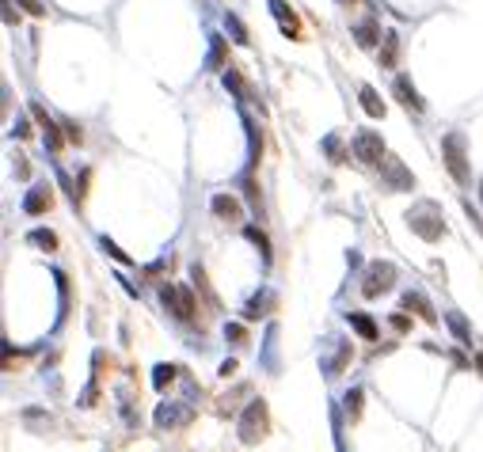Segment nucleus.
<instances>
[{
	"label": "nucleus",
	"instance_id": "1",
	"mask_svg": "<svg viewBox=\"0 0 483 452\" xmlns=\"http://www.w3.org/2000/svg\"><path fill=\"white\" fill-rule=\"evenodd\" d=\"M404 221L418 240H426V244H438V240L445 236V217H441L438 201H418V206L407 209Z\"/></svg>",
	"mask_w": 483,
	"mask_h": 452
},
{
	"label": "nucleus",
	"instance_id": "2",
	"mask_svg": "<svg viewBox=\"0 0 483 452\" xmlns=\"http://www.w3.org/2000/svg\"><path fill=\"white\" fill-rule=\"evenodd\" d=\"M441 160H445L449 175H453L461 187H468V156H464V133L461 129L441 137Z\"/></svg>",
	"mask_w": 483,
	"mask_h": 452
},
{
	"label": "nucleus",
	"instance_id": "3",
	"mask_svg": "<svg viewBox=\"0 0 483 452\" xmlns=\"http://www.w3.org/2000/svg\"><path fill=\"white\" fill-rule=\"evenodd\" d=\"M267 426H270V418H267V403H263V399H252V403L244 407V415H240L236 433H240V441H244V445H255V441L267 437Z\"/></svg>",
	"mask_w": 483,
	"mask_h": 452
},
{
	"label": "nucleus",
	"instance_id": "4",
	"mask_svg": "<svg viewBox=\"0 0 483 452\" xmlns=\"http://www.w3.org/2000/svg\"><path fill=\"white\" fill-rule=\"evenodd\" d=\"M160 304H164L167 312H172L175 319H195V293H190L187 285H160Z\"/></svg>",
	"mask_w": 483,
	"mask_h": 452
},
{
	"label": "nucleus",
	"instance_id": "5",
	"mask_svg": "<svg viewBox=\"0 0 483 452\" xmlns=\"http://www.w3.org/2000/svg\"><path fill=\"white\" fill-rule=\"evenodd\" d=\"M377 167H381V183H384V190H392V194H407V190H415V175L404 167V160L384 156Z\"/></svg>",
	"mask_w": 483,
	"mask_h": 452
},
{
	"label": "nucleus",
	"instance_id": "6",
	"mask_svg": "<svg viewBox=\"0 0 483 452\" xmlns=\"http://www.w3.org/2000/svg\"><path fill=\"white\" fill-rule=\"evenodd\" d=\"M396 285V266L392 262H373L366 270V281H361V296H381V293H388V289Z\"/></svg>",
	"mask_w": 483,
	"mask_h": 452
},
{
	"label": "nucleus",
	"instance_id": "7",
	"mask_svg": "<svg viewBox=\"0 0 483 452\" xmlns=\"http://www.w3.org/2000/svg\"><path fill=\"white\" fill-rule=\"evenodd\" d=\"M354 156L361 160V164H381L388 152H384V141L381 133H373V129H361L358 137H354Z\"/></svg>",
	"mask_w": 483,
	"mask_h": 452
},
{
	"label": "nucleus",
	"instance_id": "8",
	"mask_svg": "<svg viewBox=\"0 0 483 452\" xmlns=\"http://www.w3.org/2000/svg\"><path fill=\"white\" fill-rule=\"evenodd\" d=\"M190 418H195V410H190L187 403H160L156 407V426L160 430H179V426H187Z\"/></svg>",
	"mask_w": 483,
	"mask_h": 452
},
{
	"label": "nucleus",
	"instance_id": "9",
	"mask_svg": "<svg viewBox=\"0 0 483 452\" xmlns=\"http://www.w3.org/2000/svg\"><path fill=\"white\" fill-rule=\"evenodd\" d=\"M31 115L38 118V126H42V141H46V149L50 152H61V144H65V137H61V126L54 122L50 115H46L42 107H38V103H31Z\"/></svg>",
	"mask_w": 483,
	"mask_h": 452
},
{
	"label": "nucleus",
	"instance_id": "10",
	"mask_svg": "<svg viewBox=\"0 0 483 452\" xmlns=\"http://www.w3.org/2000/svg\"><path fill=\"white\" fill-rule=\"evenodd\" d=\"M50 206H54V194H50V187H31L27 194H23V213H27V217L46 213Z\"/></svg>",
	"mask_w": 483,
	"mask_h": 452
},
{
	"label": "nucleus",
	"instance_id": "11",
	"mask_svg": "<svg viewBox=\"0 0 483 452\" xmlns=\"http://www.w3.org/2000/svg\"><path fill=\"white\" fill-rule=\"evenodd\" d=\"M267 4H270V12H275V19L281 23V31H286L289 38H297V35H301V19H297V12L286 4V0H267Z\"/></svg>",
	"mask_w": 483,
	"mask_h": 452
},
{
	"label": "nucleus",
	"instance_id": "12",
	"mask_svg": "<svg viewBox=\"0 0 483 452\" xmlns=\"http://www.w3.org/2000/svg\"><path fill=\"white\" fill-rule=\"evenodd\" d=\"M404 312H415V316L426 319V323H438V312L430 308V301H426L418 289H407V293H404Z\"/></svg>",
	"mask_w": 483,
	"mask_h": 452
},
{
	"label": "nucleus",
	"instance_id": "13",
	"mask_svg": "<svg viewBox=\"0 0 483 452\" xmlns=\"http://www.w3.org/2000/svg\"><path fill=\"white\" fill-rule=\"evenodd\" d=\"M396 95H400V103H404V107H411V110H418V115H423L426 110V99L423 95L415 92V84H411V76H396Z\"/></svg>",
	"mask_w": 483,
	"mask_h": 452
},
{
	"label": "nucleus",
	"instance_id": "14",
	"mask_svg": "<svg viewBox=\"0 0 483 452\" xmlns=\"http://www.w3.org/2000/svg\"><path fill=\"white\" fill-rule=\"evenodd\" d=\"M275 293L270 289H263V293H255L252 301L244 304V319H263V316H270V308H275Z\"/></svg>",
	"mask_w": 483,
	"mask_h": 452
},
{
	"label": "nucleus",
	"instance_id": "15",
	"mask_svg": "<svg viewBox=\"0 0 483 452\" xmlns=\"http://www.w3.org/2000/svg\"><path fill=\"white\" fill-rule=\"evenodd\" d=\"M209 209H213V217H221V221H240V201L232 198V194H213V201H209Z\"/></svg>",
	"mask_w": 483,
	"mask_h": 452
},
{
	"label": "nucleus",
	"instance_id": "16",
	"mask_svg": "<svg viewBox=\"0 0 483 452\" xmlns=\"http://www.w3.org/2000/svg\"><path fill=\"white\" fill-rule=\"evenodd\" d=\"M346 361H350V342H335V353H331V358H324L320 365H324L327 376H339Z\"/></svg>",
	"mask_w": 483,
	"mask_h": 452
},
{
	"label": "nucleus",
	"instance_id": "17",
	"mask_svg": "<svg viewBox=\"0 0 483 452\" xmlns=\"http://www.w3.org/2000/svg\"><path fill=\"white\" fill-rule=\"evenodd\" d=\"M346 323H350L354 330H358L366 342H377V323L366 316V312H346Z\"/></svg>",
	"mask_w": 483,
	"mask_h": 452
},
{
	"label": "nucleus",
	"instance_id": "18",
	"mask_svg": "<svg viewBox=\"0 0 483 452\" xmlns=\"http://www.w3.org/2000/svg\"><path fill=\"white\" fill-rule=\"evenodd\" d=\"M358 99H361V110H366V115H373V118H384V99H381V95H377L369 84H361Z\"/></svg>",
	"mask_w": 483,
	"mask_h": 452
},
{
	"label": "nucleus",
	"instance_id": "19",
	"mask_svg": "<svg viewBox=\"0 0 483 452\" xmlns=\"http://www.w3.org/2000/svg\"><path fill=\"white\" fill-rule=\"evenodd\" d=\"M354 38H358V46L373 50V46L381 42V31H377V23H373V19H361L358 27H354Z\"/></svg>",
	"mask_w": 483,
	"mask_h": 452
},
{
	"label": "nucleus",
	"instance_id": "20",
	"mask_svg": "<svg viewBox=\"0 0 483 452\" xmlns=\"http://www.w3.org/2000/svg\"><path fill=\"white\" fill-rule=\"evenodd\" d=\"M445 323H449V330L457 335V342L461 346H472V330H468V319L461 316V312H445Z\"/></svg>",
	"mask_w": 483,
	"mask_h": 452
},
{
	"label": "nucleus",
	"instance_id": "21",
	"mask_svg": "<svg viewBox=\"0 0 483 452\" xmlns=\"http://www.w3.org/2000/svg\"><path fill=\"white\" fill-rule=\"evenodd\" d=\"M229 50H224V38L221 35H209V53H206V69H221Z\"/></svg>",
	"mask_w": 483,
	"mask_h": 452
},
{
	"label": "nucleus",
	"instance_id": "22",
	"mask_svg": "<svg viewBox=\"0 0 483 452\" xmlns=\"http://www.w3.org/2000/svg\"><path fill=\"white\" fill-rule=\"evenodd\" d=\"M224 87H229V92L232 95H236V99H247V95H252V92H247V84H244V76H240V69H232V65H229V69H224Z\"/></svg>",
	"mask_w": 483,
	"mask_h": 452
},
{
	"label": "nucleus",
	"instance_id": "23",
	"mask_svg": "<svg viewBox=\"0 0 483 452\" xmlns=\"http://www.w3.org/2000/svg\"><path fill=\"white\" fill-rule=\"evenodd\" d=\"M396 53H400V35H396V31H388V35H384V50H381V65H384V69L396 65Z\"/></svg>",
	"mask_w": 483,
	"mask_h": 452
},
{
	"label": "nucleus",
	"instance_id": "24",
	"mask_svg": "<svg viewBox=\"0 0 483 452\" xmlns=\"http://www.w3.org/2000/svg\"><path fill=\"white\" fill-rule=\"evenodd\" d=\"M244 236H247V240H252V244L263 251V262H270V240H267V232H263V228H255V224H247V228H244Z\"/></svg>",
	"mask_w": 483,
	"mask_h": 452
},
{
	"label": "nucleus",
	"instance_id": "25",
	"mask_svg": "<svg viewBox=\"0 0 483 452\" xmlns=\"http://www.w3.org/2000/svg\"><path fill=\"white\" fill-rule=\"evenodd\" d=\"M224 27H229L232 42H240V46H247V42H252V38H247V27H244V23H240L232 12H224Z\"/></svg>",
	"mask_w": 483,
	"mask_h": 452
},
{
	"label": "nucleus",
	"instance_id": "26",
	"mask_svg": "<svg viewBox=\"0 0 483 452\" xmlns=\"http://www.w3.org/2000/svg\"><path fill=\"white\" fill-rule=\"evenodd\" d=\"M175 373H179L175 365H156V369H152V387H156V392H164V387L175 380Z\"/></svg>",
	"mask_w": 483,
	"mask_h": 452
},
{
	"label": "nucleus",
	"instance_id": "27",
	"mask_svg": "<svg viewBox=\"0 0 483 452\" xmlns=\"http://www.w3.org/2000/svg\"><path fill=\"white\" fill-rule=\"evenodd\" d=\"M324 152H327V160H331V164H346V152H343V141L335 133H327L324 137Z\"/></svg>",
	"mask_w": 483,
	"mask_h": 452
},
{
	"label": "nucleus",
	"instance_id": "28",
	"mask_svg": "<svg viewBox=\"0 0 483 452\" xmlns=\"http://www.w3.org/2000/svg\"><path fill=\"white\" fill-rule=\"evenodd\" d=\"M27 244H35V247H46V251H54V247H58V236H54V232H46V228H35L27 236Z\"/></svg>",
	"mask_w": 483,
	"mask_h": 452
},
{
	"label": "nucleus",
	"instance_id": "29",
	"mask_svg": "<svg viewBox=\"0 0 483 452\" xmlns=\"http://www.w3.org/2000/svg\"><path fill=\"white\" fill-rule=\"evenodd\" d=\"M343 407H346V415H350V418L361 415V387H350V392L343 395Z\"/></svg>",
	"mask_w": 483,
	"mask_h": 452
},
{
	"label": "nucleus",
	"instance_id": "30",
	"mask_svg": "<svg viewBox=\"0 0 483 452\" xmlns=\"http://www.w3.org/2000/svg\"><path fill=\"white\" fill-rule=\"evenodd\" d=\"M224 342H232V346H244V342H247V330H244V323H224Z\"/></svg>",
	"mask_w": 483,
	"mask_h": 452
},
{
	"label": "nucleus",
	"instance_id": "31",
	"mask_svg": "<svg viewBox=\"0 0 483 452\" xmlns=\"http://www.w3.org/2000/svg\"><path fill=\"white\" fill-rule=\"evenodd\" d=\"M99 247H103V251H107L110 258H115V262H122V266H130V255H126V251H122V247H118V244H115V240H107V236H103V240H99Z\"/></svg>",
	"mask_w": 483,
	"mask_h": 452
},
{
	"label": "nucleus",
	"instance_id": "32",
	"mask_svg": "<svg viewBox=\"0 0 483 452\" xmlns=\"http://www.w3.org/2000/svg\"><path fill=\"white\" fill-rule=\"evenodd\" d=\"M244 198H247V206H252V209H255V213H259V187H255V183H252V179H247V183H244Z\"/></svg>",
	"mask_w": 483,
	"mask_h": 452
},
{
	"label": "nucleus",
	"instance_id": "33",
	"mask_svg": "<svg viewBox=\"0 0 483 452\" xmlns=\"http://www.w3.org/2000/svg\"><path fill=\"white\" fill-rule=\"evenodd\" d=\"M95 399H99V387H95V380L84 387V395H80V407H95Z\"/></svg>",
	"mask_w": 483,
	"mask_h": 452
},
{
	"label": "nucleus",
	"instance_id": "34",
	"mask_svg": "<svg viewBox=\"0 0 483 452\" xmlns=\"http://www.w3.org/2000/svg\"><path fill=\"white\" fill-rule=\"evenodd\" d=\"M12 133L19 137V141H23V137H31V122H27V118L19 115V118H15V122H12Z\"/></svg>",
	"mask_w": 483,
	"mask_h": 452
},
{
	"label": "nucleus",
	"instance_id": "35",
	"mask_svg": "<svg viewBox=\"0 0 483 452\" xmlns=\"http://www.w3.org/2000/svg\"><path fill=\"white\" fill-rule=\"evenodd\" d=\"M19 8H27L31 15H46V4H38V0H15Z\"/></svg>",
	"mask_w": 483,
	"mask_h": 452
},
{
	"label": "nucleus",
	"instance_id": "36",
	"mask_svg": "<svg viewBox=\"0 0 483 452\" xmlns=\"http://www.w3.org/2000/svg\"><path fill=\"white\" fill-rule=\"evenodd\" d=\"M464 213H468V221L476 224V232L483 236V221H480V213H476V206H472V201H464Z\"/></svg>",
	"mask_w": 483,
	"mask_h": 452
},
{
	"label": "nucleus",
	"instance_id": "37",
	"mask_svg": "<svg viewBox=\"0 0 483 452\" xmlns=\"http://www.w3.org/2000/svg\"><path fill=\"white\" fill-rule=\"evenodd\" d=\"M65 137H69V141H76V144L84 141V133H80V126H76V122H65Z\"/></svg>",
	"mask_w": 483,
	"mask_h": 452
},
{
	"label": "nucleus",
	"instance_id": "38",
	"mask_svg": "<svg viewBox=\"0 0 483 452\" xmlns=\"http://www.w3.org/2000/svg\"><path fill=\"white\" fill-rule=\"evenodd\" d=\"M392 327H396V330H407V327H411V319H407V316H392Z\"/></svg>",
	"mask_w": 483,
	"mask_h": 452
},
{
	"label": "nucleus",
	"instance_id": "39",
	"mask_svg": "<svg viewBox=\"0 0 483 452\" xmlns=\"http://www.w3.org/2000/svg\"><path fill=\"white\" fill-rule=\"evenodd\" d=\"M232 373H236V361H232V358L221 361V376H232Z\"/></svg>",
	"mask_w": 483,
	"mask_h": 452
},
{
	"label": "nucleus",
	"instance_id": "40",
	"mask_svg": "<svg viewBox=\"0 0 483 452\" xmlns=\"http://www.w3.org/2000/svg\"><path fill=\"white\" fill-rule=\"evenodd\" d=\"M346 262H350V270H354V266H361V255L358 251H346Z\"/></svg>",
	"mask_w": 483,
	"mask_h": 452
},
{
	"label": "nucleus",
	"instance_id": "41",
	"mask_svg": "<svg viewBox=\"0 0 483 452\" xmlns=\"http://www.w3.org/2000/svg\"><path fill=\"white\" fill-rule=\"evenodd\" d=\"M476 365H480V369H483V353H480V358H476Z\"/></svg>",
	"mask_w": 483,
	"mask_h": 452
},
{
	"label": "nucleus",
	"instance_id": "42",
	"mask_svg": "<svg viewBox=\"0 0 483 452\" xmlns=\"http://www.w3.org/2000/svg\"><path fill=\"white\" fill-rule=\"evenodd\" d=\"M480 198H483V183H480Z\"/></svg>",
	"mask_w": 483,
	"mask_h": 452
},
{
	"label": "nucleus",
	"instance_id": "43",
	"mask_svg": "<svg viewBox=\"0 0 483 452\" xmlns=\"http://www.w3.org/2000/svg\"><path fill=\"white\" fill-rule=\"evenodd\" d=\"M346 4H354V0H346Z\"/></svg>",
	"mask_w": 483,
	"mask_h": 452
}]
</instances>
